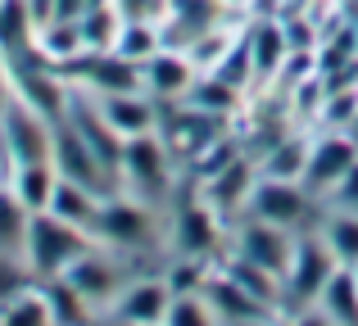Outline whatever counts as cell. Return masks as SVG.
Here are the masks:
<instances>
[{"instance_id": "7bdbcfd3", "label": "cell", "mask_w": 358, "mask_h": 326, "mask_svg": "<svg viewBox=\"0 0 358 326\" xmlns=\"http://www.w3.org/2000/svg\"><path fill=\"white\" fill-rule=\"evenodd\" d=\"M227 326H277V318H245V322H227Z\"/></svg>"}, {"instance_id": "603a6c76", "label": "cell", "mask_w": 358, "mask_h": 326, "mask_svg": "<svg viewBox=\"0 0 358 326\" xmlns=\"http://www.w3.org/2000/svg\"><path fill=\"white\" fill-rule=\"evenodd\" d=\"M313 304L336 326H358V276H354V267H336Z\"/></svg>"}, {"instance_id": "5bb4252c", "label": "cell", "mask_w": 358, "mask_h": 326, "mask_svg": "<svg viewBox=\"0 0 358 326\" xmlns=\"http://www.w3.org/2000/svg\"><path fill=\"white\" fill-rule=\"evenodd\" d=\"M141 73H145V91L159 100V105L186 96V91H191V82L200 77L195 59H191L186 50H177V45H159V50L150 54L145 64H141Z\"/></svg>"}, {"instance_id": "b9f144b4", "label": "cell", "mask_w": 358, "mask_h": 326, "mask_svg": "<svg viewBox=\"0 0 358 326\" xmlns=\"http://www.w3.org/2000/svg\"><path fill=\"white\" fill-rule=\"evenodd\" d=\"M5 100H9V73H5V54H0V114H5Z\"/></svg>"}, {"instance_id": "83f0119b", "label": "cell", "mask_w": 358, "mask_h": 326, "mask_svg": "<svg viewBox=\"0 0 358 326\" xmlns=\"http://www.w3.org/2000/svg\"><path fill=\"white\" fill-rule=\"evenodd\" d=\"M186 105L204 109V114H213V118H231L241 109V91L227 87L222 77H213V73H200V77L191 82V91H186Z\"/></svg>"}, {"instance_id": "9c48e42d", "label": "cell", "mask_w": 358, "mask_h": 326, "mask_svg": "<svg viewBox=\"0 0 358 326\" xmlns=\"http://www.w3.org/2000/svg\"><path fill=\"white\" fill-rule=\"evenodd\" d=\"M91 236L105 240L109 249H141L150 240V209L141 200H127V195H105L96 213V227Z\"/></svg>"}, {"instance_id": "8fae6325", "label": "cell", "mask_w": 358, "mask_h": 326, "mask_svg": "<svg viewBox=\"0 0 358 326\" xmlns=\"http://www.w3.org/2000/svg\"><path fill=\"white\" fill-rule=\"evenodd\" d=\"M354 159H358V141H354L350 132H322V136H313L308 168H304V191L313 195V200L331 195V186L354 168Z\"/></svg>"}, {"instance_id": "44dd1931", "label": "cell", "mask_w": 358, "mask_h": 326, "mask_svg": "<svg viewBox=\"0 0 358 326\" xmlns=\"http://www.w3.org/2000/svg\"><path fill=\"white\" fill-rule=\"evenodd\" d=\"M308 150H313V136H304V132L277 136V141H272L268 150L259 154V177H277V181H304Z\"/></svg>"}, {"instance_id": "74e56055", "label": "cell", "mask_w": 358, "mask_h": 326, "mask_svg": "<svg viewBox=\"0 0 358 326\" xmlns=\"http://www.w3.org/2000/svg\"><path fill=\"white\" fill-rule=\"evenodd\" d=\"M286 326H336V322L317 304H295V309H286Z\"/></svg>"}, {"instance_id": "cb8c5ba5", "label": "cell", "mask_w": 358, "mask_h": 326, "mask_svg": "<svg viewBox=\"0 0 358 326\" xmlns=\"http://www.w3.org/2000/svg\"><path fill=\"white\" fill-rule=\"evenodd\" d=\"M317 231L331 245L341 267H358V209H327L317 218Z\"/></svg>"}, {"instance_id": "7402d4cb", "label": "cell", "mask_w": 358, "mask_h": 326, "mask_svg": "<svg viewBox=\"0 0 358 326\" xmlns=\"http://www.w3.org/2000/svg\"><path fill=\"white\" fill-rule=\"evenodd\" d=\"M55 186H59V168H55L50 159H36V163H18V168H9V191H14L32 213H45V209H50Z\"/></svg>"}, {"instance_id": "ffe728a7", "label": "cell", "mask_w": 358, "mask_h": 326, "mask_svg": "<svg viewBox=\"0 0 358 326\" xmlns=\"http://www.w3.org/2000/svg\"><path fill=\"white\" fill-rule=\"evenodd\" d=\"M204 299H209V309L218 313V322L227 326V322H245V318H277L272 309H263L254 295H245L231 276H222V272H209V281H204Z\"/></svg>"}, {"instance_id": "6da1fadb", "label": "cell", "mask_w": 358, "mask_h": 326, "mask_svg": "<svg viewBox=\"0 0 358 326\" xmlns=\"http://www.w3.org/2000/svg\"><path fill=\"white\" fill-rule=\"evenodd\" d=\"M96 245V236H91L87 227H78V222H64L55 218L50 209L45 213H32V222H27V249H23V267L32 276H45V281H59L64 272H69L73 263H78L87 249Z\"/></svg>"}, {"instance_id": "1f68e13d", "label": "cell", "mask_w": 358, "mask_h": 326, "mask_svg": "<svg viewBox=\"0 0 358 326\" xmlns=\"http://www.w3.org/2000/svg\"><path fill=\"white\" fill-rule=\"evenodd\" d=\"M317 118H322L327 132H350L354 118H358V82H336V87H327Z\"/></svg>"}, {"instance_id": "8d00e7d4", "label": "cell", "mask_w": 358, "mask_h": 326, "mask_svg": "<svg viewBox=\"0 0 358 326\" xmlns=\"http://www.w3.org/2000/svg\"><path fill=\"white\" fill-rule=\"evenodd\" d=\"M327 200H331L336 209H358V159H354L350 172H345L341 181L331 186V195H327Z\"/></svg>"}, {"instance_id": "2e32d148", "label": "cell", "mask_w": 358, "mask_h": 326, "mask_svg": "<svg viewBox=\"0 0 358 326\" xmlns=\"http://www.w3.org/2000/svg\"><path fill=\"white\" fill-rule=\"evenodd\" d=\"M82 82H87L91 96H131V91H145V73H141L136 59H122V54L91 50L87 68H82Z\"/></svg>"}, {"instance_id": "e575fe53", "label": "cell", "mask_w": 358, "mask_h": 326, "mask_svg": "<svg viewBox=\"0 0 358 326\" xmlns=\"http://www.w3.org/2000/svg\"><path fill=\"white\" fill-rule=\"evenodd\" d=\"M164 326H222V322L209 309L204 295H173V304L164 313Z\"/></svg>"}, {"instance_id": "7c38bea8", "label": "cell", "mask_w": 358, "mask_h": 326, "mask_svg": "<svg viewBox=\"0 0 358 326\" xmlns=\"http://www.w3.org/2000/svg\"><path fill=\"white\" fill-rule=\"evenodd\" d=\"M173 304V290H168L164 272L155 276H136L118 290V299L109 304V318L114 326H164V313Z\"/></svg>"}, {"instance_id": "ee69618b", "label": "cell", "mask_w": 358, "mask_h": 326, "mask_svg": "<svg viewBox=\"0 0 358 326\" xmlns=\"http://www.w3.org/2000/svg\"><path fill=\"white\" fill-rule=\"evenodd\" d=\"M5 172H9V159H5V145H0V181H5Z\"/></svg>"}, {"instance_id": "f546056e", "label": "cell", "mask_w": 358, "mask_h": 326, "mask_svg": "<svg viewBox=\"0 0 358 326\" xmlns=\"http://www.w3.org/2000/svg\"><path fill=\"white\" fill-rule=\"evenodd\" d=\"M159 45H164V27H159V23H150V18H122L118 41H114V54L145 64Z\"/></svg>"}, {"instance_id": "d4e9b609", "label": "cell", "mask_w": 358, "mask_h": 326, "mask_svg": "<svg viewBox=\"0 0 358 326\" xmlns=\"http://www.w3.org/2000/svg\"><path fill=\"white\" fill-rule=\"evenodd\" d=\"M27 222H32V209L0 181V254L18 258V263H23V249H27Z\"/></svg>"}, {"instance_id": "ab89813d", "label": "cell", "mask_w": 358, "mask_h": 326, "mask_svg": "<svg viewBox=\"0 0 358 326\" xmlns=\"http://www.w3.org/2000/svg\"><path fill=\"white\" fill-rule=\"evenodd\" d=\"M27 9H32V23L36 27H45L55 18V0H27Z\"/></svg>"}, {"instance_id": "4dcf8cb0", "label": "cell", "mask_w": 358, "mask_h": 326, "mask_svg": "<svg viewBox=\"0 0 358 326\" xmlns=\"http://www.w3.org/2000/svg\"><path fill=\"white\" fill-rule=\"evenodd\" d=\"M78 27H82V41H87V50L105 54V50H114V41H118L122 14H118V5H91L87 14L78 18Z\"/></svg>"}, {"instance_id": "4316f807", "label": "cell", "mask_w": 358, "mask_h": 326, "mask_svg": "<svg viewBox=\"0 0 358 326\" xmlns=\"http://www.w3.org/2000/svg\"><path fill=\"white\" fill-rule=\"evenodd\" d=\"M0 326H55V309H50V295L45 290H14L5 304H0Z\"/></svg>"}, {"instance_id": "d590c367", "label": "cell", "mask_w": 358, "mask_h": 326, "mask_svg": "<svg viewBox=\"0 0 358 326\" xmlns=\"http://www.w3.org/2000/svg\"><path fill=\"white\" fill-rule=\"evenodd\" d=\"M122 18H150V23H159V18L168 14V0H114Z\"/></svg>"}, {"instance_id": "836d02e7", "label": "cell", "mask_w": 358, "mask_h": 326, "mask_svg": "<svg viewBox=\"0 0 358 326\" xmlns=\"http://www.w3.org/2000/svg\"><path fill=\"white\" fill-rule=\"evenodd\" d=\"M209 73H213V77H222L227 87H236V91H250L254 82H259V77H254V59H250V41H245V32L227 45V50H222V59L213 64Z\"/></svg>"}, {"instance_id": "30bf717a", "label": "cell", "mask_w": 358, "mask_h": 326, "mask_svg": "<svg viewBox=\"0 0 358 326\" xmlns=\"http://www.w3.org/2000/svg\"><path fill=\"white\" fill-rule=\"evenodd\" d=\"M290 245H295V231H286V227H272V222H263V218H245L236 222V231H231V254H241V258H250V263H259V267H268V272H286V263H290Z\"/></svg>"}, {"instance_id": "f6af8a7d", "label": "cell", "mask_w": 358, "mask_h": 326, "mask_svg": "<svg viewBox=\"0 0 358 326\" xmlns=\"http://www.w3.org/2000/svg\"><path fill=\"white\" fill-rule=\"evenodd\" d=\"M350 136H354V141H358V118H354V127H350Z\"/></svg>"}, {"instance_id": "9a60e30c", "label": "cell", "mask_w": 358, "mask_h": 326, "mask_svg": "<svg viewBox=\"0 0 358 326\" xmlns=\"http://www.w3.org/2000/svg\"><path fill=\"white\" fill-rule=\"evenodd\" d=\"M218 132H227V118H213V114H204V109H195V105L159 114V136H164L168 150L182 154V159H191V154L200 150L204 141H213Z\"/></svg>"}, {"instance_id": "484cf974", "label": "cell", "mask_w": 358, "mask_h": 326, "mask_svg": "<svg viewBox=\"0 0 358 326\" xmlns=\"http://www.w3.org/2000/svg\"><path fill=\"white\" fill-rule=\"evenodd\" d=\"M100 200H105V195H96V191H87V186L59 177V186H55V200H50V213L91 231V227H96V213H100Z\"/></svg>"}, {"instance_id": "f35d334b", "label": "cell", "mask_w": 358, "mask_h": 326, "mask_svg": "<svg viewBox=\"0 0 358 326\" xmlns=\"http://www.w3.org/2000/svg\"><path fill=\"white\" fill-rule=\"evenodd\" d=\"M87 9H91V0H55V18H59V23H78ZM55 18H50V23H55Z\"/></svg>"}, {"instance_id": "4fadbf2b", "label": "cell", "mask_w": 358, "mask_h": 326, "mask_svg": "<svg viewBox=\"0 0 358 326\" xmlns=\"http://www.w3.org/2000/svg\"><path fill=\"white\" fill-rule=\"evenodd\" d=\"M218 222L222 218L204 200H186L182 209H177V218H173V236H168V245H173L177 254L213 258V254H218V236H222Z\"/></svg>"}, {"instance_id": "ac0fdd59", "label": "cell", "mask_w": 358, "mask_h": 326, "mask_svg": "<svg viewBox=\"0 0 358 326\" xmlns=\"http://www.w3.org/2000/svg\"><path fill=\"white\" fill-rule=\"evenodd\" d=\"M218 272H222V276H231V281H236L245 295H254L263 309L286 313V286H281V276H277V272H268V267L250 263V258H241V254L218 258Z\"/></svg>"}, {"instance_id": "8992f818", "label": "cell", "mask_w": 358, "mask_h": 326, "mask_svg": "<svg viewBox=\"0 0 358 326\" xmlns=\"http://www.w3.org/2000/svg\"><path fill=\"white\" fill-rule=\"evenodd\" d=\"M122 181L136 186L141 195H155V200L173 186V150L159 136V127L127 136V145H122Z\"/></svg>"}, {"instance_id": "277c9868", "label": "cell", "mask_w": 358, "mask_h": 326, "mask_svg": "<svg viewBox=\"0 0 358 326\" xmlns=\"http://www.w3.org/2000/svg\"><path fill=\"white\" fill-rule=\"evenodd\" d=\"M313 195L304 191V181H277V177H259L250 191V204L245 213L250 218H263L272 227H286V231H299V227H313Z\"/></svg>"}, {"instance_id": "e0dca14e", "label": "cell", "mask_w": 358, "mask_h": 326, "mask_svg": "<svg viewBox=\"0 0 358 326\" xmlns=\"http://www.w3.org/2000/svg\"><path fill=\"white\" fill-rule=\"evenodd\" d=\"M245 41H250L254 77L259 82H277L281 64H286V54H290L286 32H281V18L277 14H254L250 27H245Z\"/></svg>"}, {"instance_id": "d6a6232c", "label": "cell", "mask_w": 358, "mask_h": 326, "mask_svg": "<svg viewBox=\"0 0 358 326\" xmlns=\"http://www.w3.org/2000/svg\"><path fill=\"white\" fill-rule=\"evenodd\" d=\"M213 272V258H195V254H177L173 263L164 267V281L173 295H200L204 281Z\"/></svg>"}, {"instance_id": "bcb514c9", "label": "cell", "mask_w": 358, "mask_h": 326, "mask_svg": "<svg viewBox=\"0 0 358 326\" xmlns=\"http://www.w3.org/2000/svg\"><path fill=\"white\" fill-rule=\"evenodd\" d=\"M354 276H358V267H354Z\"/></svg>"}, {"instance_id": "5b68a950", "label": "cell", "mask_w": 358, "mask_h": 326, "mask_svg": "<svg viewBox=\"0 0 358 326\" xmlns=\"http://www.w3.org/2000/svg\"><path fill=\"white\" fill-rule=\"evenodd\" d=\"M50 163L59 168V177H69V181L87 186V191H96V195H114V191H118V177L109 172V168L100 163L96 154H91V145L78 136V127H73L69 118H59V123H55Z\"/></svg>"}, {"instance_id": "52a82bcc", "label": "cell", "mask_w": 358, "mask_h": 326, "mask_svg": "<svg viewBox=\"0 0 358 326\" xmlns=\"http://www.w3.org/2000/svg\"><path fill=\"white\" fill-rule=\"evenodd\" d=\"M59 281L69 286V290L78 295V299L87 304L91 313H105L109 304L118 299V290L127 286V281H122V267L105 254V249H96V245H91L87 254H82L78 263H73L69 272L59 276Z\"/></svg>"}, {"instance_id": "d6986e66", "label": "cell", "mask_w": 358, "mask_h": 326, "mask_svg": "<svg viewBox=\"0 0 358 326\" xmlns=\"http://www.w3.org/2000/svg\"><path fill=\"white\" fill-rule=\"evenodd\" d=\"M105 118L114 123L118 136H141V132H155L159 127V100L150 91H131V96H96Z\"/></svg>"}, {"instance_id": "f1b7e54d", "label": "cell", "mask_w": 358, "mask_h": 326, "mask_svg": "<svg viewBox=\"0 0 358 326\" xmlns=\"http://www.w3.org/2000/svg\"><path fill=\"white\" fill-rule=\"evenodd\" d=\"M36 36L27 0H0V54H23Z\"/></svg>"}, {"instance_id": "ba28073f", "label": "cell", "mask_w": 358, "mask_h": 326, "mask_svg": "<svg viewBox=\"0 0 358 326\" xmlns=\"http://www.w3.org/2000/svg\"><path fill=\"white\" fill-rule=\"evenodd\" d=\"M254 181H259V159H254L250 150H241L222 172H213V177L200 181V200L209 204L222 222H227V218H245V204H250Z\"/></svg>"}, {"instance_id": "3957f363", "label": "cell", "mask_w": 358, "mask_h": 326, "mask_svg": "<svg viewBox=\"0 0 358 326\" xmlns=\"http://www.w3.org/2000/svg\"><path fill=\"white\" fill-rule=\"evenodd\" d=\"M0 145H5V159L9 168L18 163H36V159H50V145H55V123L32 109L23 96L9 91L5 100V114H0Z\"/></svg>"}, {"instance_id": "60d3db41", "label": "cell", "mask_w": 358, "mask_h": 326, "mask_svg": "<svg viewBox=\"0 0 358 326\" xmlns=\"http://www.w3.org/2000/svg\"><path fill=\"white\" fill-rule=\"evenodd\" d=\"M250 9H254V14H281L286 0H250Z\"/></svg>"}, {"instance_id": "7a4b0ae2", "label": "cell", "mask_w": 358, "mask_h": 326, "mask_svg": "<svg viewBox=\"0 0 358 326\" xmlns=\"http://www.w3.org/2000/svg\"><path fill=\"white\" fill-rule=\"evenodd\" d=\"M336 254L331 245L322 240V231L313 227H299L295 231V245H290V263L286 272H281V286H286V309H295V304H313L317 290L327 286V276L336 272Z\"/></svg>"}]
</instances>
